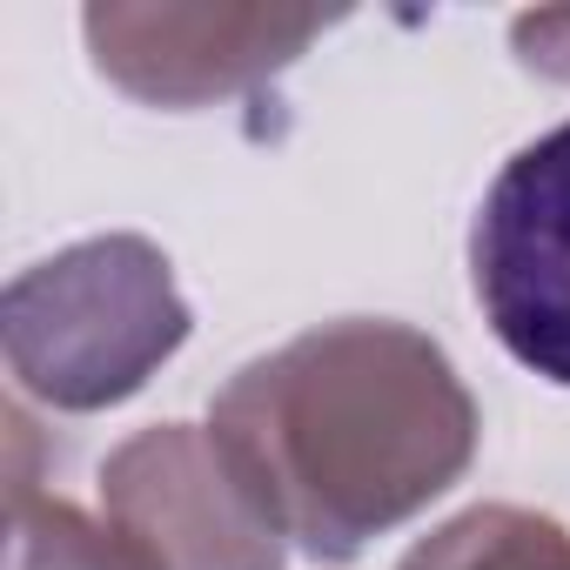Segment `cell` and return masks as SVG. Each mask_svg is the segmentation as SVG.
I'll list each match as a JSON object with an SVG mask.
<instances>
[{"instance_id": "obj_5", "label": "cell", "mask_w": 570, "mask_h": 570, "mask_svg": "<svg viewBox=\"0 0 570 570\" xmlns=\"http://www.w3.org/2000/svg\"><path fill=\"white\" fill-rule=\"evenodd\" d=\"M336 14L289 8H88L95 68L135 101L202 108L289 68Z\"/></svg>"}, {"instance_id": "obj_4", "label": "cell", "mask_w": 570, "mask_h": 570, "mask_svg": "<svg viewBox=\"0 0 570 570\" xmlns=\"http://www.w3.org/2000/svg\"><path fill=\"white\" fill-rule=\"evenodd\" d=\"M108 517L141 537L168 570H275L282 523L242 476V463L215 443V430L161 423L121 443L101 470Z\"/></svg>"}, {"instance_id": "obj_3", "label": "cell", "mask_w": 570, "mask_h": 570, "mask_svg": "<svg viewBox=\"0 0 570 570\" xmlns=\"http://www.w3.org/2000/svg\"><path fill=\"white\" fill-rule=\"evenodd\" d=\"M470 282L497 343L570 390V121L523 141L470 228Z\"/></svg>"}, {"instance_id": "obj_7", "label": "cell", "mask_w": 570, "mask_h": 570, "mask_svg": "<svg viewBox=\"0 0 570 570\" xmlns=\"http://www.w3.org/2000/svg\"><path fill=\"white\" fill-rule=\"evenodd\" d=\"M14 530H21V570H168L141 537H128L115 517L95 523L75 503H41L21 497L14 503Z\"/></svg>"}, {"instance_id": "obj_6", "label": "cell", "mask_w": 570, "mask_h": 570, "mask_svg": "<svg viewBox=\"0 0 570 570\" xmlns=\"http://www.w3.org/2000/svg\"><path fill=\"white\" fill-rule=\"evenodd\" d=\"M403 570H570V537L523 510H470L416 543Z\"/></svg>"}, {"instance_id": "obj_2", "label": "cell", "mask_w": 570, "mask_h": 570, "mask_svg": "<svg viewBox=\"0 0 570 570\" xmlns=\"http://www.w3.org/2000/svg\"><path fill=\"white\" fill-rule=\"evenodd\" d=\"M188 336V303L141 235L81 242L8 289V370L55 410H108Z\"/></svg>"}, {"instance_id": "obj_8", "label": "cell", "mask_w": 570, "mask_h": 570, "mask_svg": "<svg viewBox=\"0 0 570 570\" xmlns=\"http://www.w3.org/2000/svg\"><path fill=\"white\" fill-rule=\"evenodd\" d=\"M510 41H517L523 68H537L550 81H570V8L563 14H523L510 28Z\"/></svg>"}, {"instance_id": "obj_1", "label": "cell", "mask_w": 570, "mask_h": 570, "mask_svg": "<svg viewBox=\"0 0 570 570\" xmlns=\"http://www.w3.org/2000/svg\"><path fill=\"white\" fill-rule=\"evenodd\" d=\"M208 430L309 557H356L450 490L476 450L463 383L403 323L296 336L215 396Z\"/></svg>"}]
</instances>
